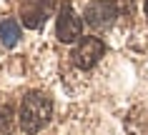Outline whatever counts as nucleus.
Masks as SVG:
<instances>
[{
  "label": "nucleus",
  "mask_w": 148,
  "mask_h": 135,
  "mask_svg": "<svg viewBox=\"0 0 148 135\" xmlns=\"http://www.w3.org/2000/svg\"><path fill=\"white\" fill-rule=\"evenodd\" d=\"M48 15V3L45 0H23L20 3V18L25 28H40Z\"/></svg>",
  "instance_id": "39448f33"
},
{
  "label": "nucleus",
  "mask_w": 148,
  "mask_h": 135,
  "mask_svg": "<svg viewBox=\"0 0 148 135\" xmlns=\"http://www.w3.org/2000/svg\"><path fill=\"white\" fill-rule=\"evenodd\" d=\"M83 33V23L80 18L75 15V10L70 5H63L60 13H58V20H55V35L60 43H75Z\"/></svg>",
  "instance_id": "20e7f679"
},
{
  "label": "nucleus",
  "mask_w": 148,
  "mask_h": 135,
  "mask_svg": "<svg viewBox=\"0 0 148 135\" xmlns=\"http://www.w3.org/2000/svg\"><path fill=\"white\" fill-rule=\"evenodd\" d=\"M50 113H53V105L43 93H28L23 98V105H20V128L23 133L33 135L43 130L50 120Z\"/></svg>",
  "instance_id": "f257e3e1"
},
{
  "label": "nucleus",
  "mask_w": 148,
  "mask_h": 135,
  "mask_svg": "<svg viewBox=\"0 0 148 135\" xmlns=\"http://www.w3.org/2000/svg\"><path fill=\"white\" fill-rule=\"evenodd\" d=\"M20 38V28L13 18H5L3 23H0V43L5 45V48H13Z\"/></svg>",
  "instance_id": "0eeeda50"
},
{
  "label": "nucleus",
  "mask_w": 148,
  "mask_h": 135,
  "mask_svg": "<svg viewBox=\"0 0 148 135\" xmlns=\"http://www.w3.org/2000/svg\"><path fill=\"white\" fill-rule=\"evenodd\" d=\"M86 23L90 25V28H95V30H106V28H110V25L116 23L118 18V8L113 0H93V3H88L86 8Z\"/></svg>",
  "instance_id": "7ed1b4c3"
},
{
  "label": "nucleus",
  "mask_w": 148,
  "mask_h": 135,
  "mask_svg": "<svg viewBox=\"0 0 148 135\" xmlns=\"http://www.w3.org/2000/svg\"><path fill=\"white\" fill-rule=\"evenodd\" d=\"M125 133L128 135H148V105H136L125 115Z\"/></svg>",
  "instance_id": "423d86ee"
},
{
  "label": "nucleus",
  "mask_w": 148,
  "mask_h": 135,
  "mask_svg": "<svg viewBox=\"0 0 148 135\" xmlns=\"http://www.w3.org/2000/svg\"><path fill=\"white\" fill-rule=\"evenodd\" d=\"M106 53V45H103V40L98 38H80L75 43V48H73V63L78 65L80 70H90L98 60L103 58Z\"/></svg>",
  "instance_id": "f03ea898"
},
{
  "label": "nucleus",
  "mask_w": 148,
  "mask_h": 135,
  "mask_svg": "<svg viewBox=\"0 0 148 135\" xmlns=\"http://www.w3.org/2000/svg\"><path fill=\"white\" fill-rule=\"evenodd\" d=\"M146 18H148V0H146Z\"/></svg>",
  "instance_id": "1a4fd4ad"
},
{
  "label": "nucleus",
  "mask_w": 148,
  "mask_h": 135,
  "mask_svg": "<svg viewBox=\"0 0 148 135\" xmlns=\"http://www.w3.org/2000/svg\"><path fill=\"white\" fill-rule=\"evenodd\" d=\"M10 125H13V110H10V103L0 100V135H8Z\"/></svg>",
  "instance_id": "6e6552de"
}]
</instances>
